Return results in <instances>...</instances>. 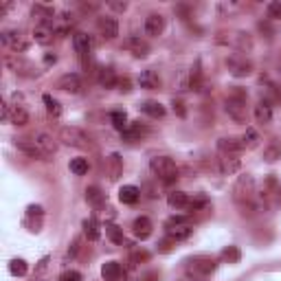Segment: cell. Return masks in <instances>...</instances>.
<instances>
[{
	"mask_svg": "<svg viewBox=\"0 0 281 281\" xmlns=\"http://www.w3.org/2000/svg\"><path fill=\"white\" fill-rule=\"evenodd\" d=\"M108 7L114 9V11H125V9H128V2H108Z\"/></svg>",
	"mask_w": 281,
	"mask_h": 281,
	"instance_id": "obj_46",
	"label": "cell"
},
{
	"mask_svg": "<svg viewBox=\"0 0 281 281\" xmlns=\"http://www.w3.org/2000/svg\"><path fill=\"white\" fill-rule=\"evenodd\" d=\"M194 270L196 273H202V275H209L215 270V261L211 259V257H198V259H194Z\"/></svg>",
	"mask_w": 281,
	"mask_h": 281,
	"instance_id": "obj_31",
	"label": "cell"
},
{
	"mask_svg": "<svg viewBox=\"0 0 281 281\" xmlns=\"http://www.w3.org/2000/svg\"><path fill=\"white\" fill-rule=\"evenodd\" d=\"M163 31H165V18L161 16V13H149L147 18H145V33L147 35H161Z\"/></svg>",
	"mask_w": 281,
	"mask_h": 281,
	"instance_id": "obj_11",
	"label": "cell"
},
{
	"mask_svg": "<svg viewBox=\"0 0 281 281\" xmlns=\"http://www.w3.org/2000/svg\"><path fill=\"white\" fill-rule=\"evenodd\" d=\"M0 40H2V44L7 46V49H11L16 55L18 53H25V51L29 49V40H27V35L22 33L20 29H7V31H2Z\"/></svg>",
	"mask_w": 281,
	"mask_h": 281,
	"instance_id": "obj_5",
	"label": "cell"
},
{
	"mask_svg": "<svg viewBox=\"0 0 281 281\" xmlns=\"http://www.w3.org/2000/svg\"><path fill=\"white\" fill-rule=\"evenodd\" d=\"M264 158H266L268 163H275L277 158H281V147H279V145H275V143L268 145V147L264 149Z\"/></svg>",
	"mask_w": 281,
	"mask_h": 281,
	"instance_id": "obj_40",
	"label": "cell"
},
{
	"mask_svg": "<svg viewBox=\"0 0 281 281\" xmlns=\"http://www.w3.org/2000/svg\"><path fill=\"white\" fill-rule=\"evenodd\" d=\"M139 86L145 88V90H158L161 88V77L154 70H143L139 75Z\"/></svg>",
	"mask_w": 281,
	"mask_h": 281,
	"instance_id": "obj_17",
	"label": "cell"
},
{
	"mask_svg": "<svg viewBox=\"0 0 281 281\" xmlns=\"http://www.w3.org/2000/svg\"><path fill=\"white\" fill-rule=\"evenodd\" d=\"M202 207H207V198H204V196H196V198L189 200V204H187V209H191V211H198Z\"/></svg>",
	"mask_w": 281,
	"mask_h": 281,
	"instance_id": "obj_41",
	"label": "cell"
},
{
	"mask_svg": "<svg viewBox=\"0 0 281 281\" xmlns=\"http://www.w3.org/2000/svg\"><path fill=\"white\" fill-rule=\"evenodd\" d=\"M139 108L145 112V114L152 116V119H163V116H165V112H167L165 106H161L158 101H143Z\"/></svg>",
	"mask_w": 281,
	"mask_h": 281,
	"instance_id": "obj_25",
	"label": "cell"
},
{
	"mask_svg": "<svg viewBox=\"0 0 281 281\" xmlns=\"http://www.w3.org/2000/svg\"><path fill=\"white\" fill-rule=\"evenodd\" d=\"M224 110L228 112V116H231L235 123H244L246 121V95L240 90H233V95L226 99V104H224Z\"/></svg>",
	"mask_w": 281,
	"mask_h": 281,
	"instance_id": "obj_4",
	"label": "cell"
},
{
	"mask_svg": "<svg viewBox=\"0 0 281 281\" xmlns=\"http://www.w3.org/2000/svg\"><path fill=\"white\" fill-rule=\"evenodd\" d=\"M147 259H149L147 251H134L132 253V261H134V264H140V261H147Z\"/></svg>",
	"mask_w": 281,
	"mask_h": 281,
	"instance_id": "obj_43",
	"label": "cell"
},
{
	"mask_svg": "<svg viewBox=\"0 0 281 281\" xmlns=\"http://www.w3.org/2000/svg\"><path fill=\"white\" fill-rule=\"evenodd\" d=\"M57 88L64 92H73V95H77L79 88H82V82H79V77L75 73H66L62 75V77L57 79Z\"/></svg>",
	"mask_w": 281,
	"mask_h": 281,
	"instance_id": "obj_14",
	"label": "cell"
},
{
	"mask_svg": "<svg viewBox=\"0 0 281 281\" xmlns=\"http://www.w3.org/2000/svg\"><path fill=\"white\" fill-rule=\"evenodd\" d=\"M259 134H257V130L255 128H246V132H244V137H242V145H244L246 149H255L257 145H259Z\"/></svg>",
	"mask_w": 281,
	"mask_h": 281,
	"instance_id": "obj_33",
	"label": "cell"
},
{
	"mask_svg": "<svg viewBox=\"0 0 281 281\" xmlns=\"http://www.w3.org/2000/svg\"><path fill=\"white\" fill-rule=\"evenodd\" d=\"M16 145H18V149L25 152L29 158H35V161H46V156L42 154V149L33 143V139H18Z\"/></svg>",
	"mask_w": 281,
	"mask_h": 281,
	"instance_id": "obj_13",
	"label": "cell"
},
{
	"mask_svg": "<svg viewBox=\"0 0 281 281\" xmlns=\"http://www.w3.org/2000/svg\"><path fill=\"white\" fill-rule=\"evenodd\" d=\"M86 200L95 209H101L106 204V194L99 189V187H88V189H86Z\"/></svg>",
	"mask_w": 281,
	"mask_h": 281,
	"instance_id": "obj_26",
	"label": "cell"
},
{
	"mask_svg": "<svg viewBox=\"0 0 281 281\" xmlns=\"http://www.w3.org/2000/svg\"><path fill=\"white\" fill-rule=\"evenodd\" d=\"M68 167H70V171H73L75 176H84V174H88V169H90V165H88L86 158H73Z\"/></svg>",
	"mask_w": 281,
	"mask_h": 281,
	"instance_id": "obj_36",
	"label": "cell"
},
{
	"mask_svg": "<svg viewBox=\"0 0 281 281\" xmlns=\"http://www.w3.org/2000/svg\"><path fill=\"white\" fill-rule=\"evenodd\" d=\"M167 202H169V207H174V209H187L189 196H187L185 191H171V194L167 196Z\"/></svg>",
	"mask_w": 281,
	"mask_h": 281,
	"instance_id": "obj_30",
	"label": "cell"
},
{
	"mask_svg": "<svg viewBox=\"0 0 281 281\" xmlns=\"http://www.w3.org/2000/svg\"><path fill=\"white\" fill-rule=\"evenodd\" d=\"M240 248L237 246H226L222 251V259L224 261H228V264H237V261H240Z\"/></svg>",
	"mask_w": 281,
	"mask_h": 281,
	"instance_id": "obj_38",
	"label": "cell"
},
{
	"mask_svg": "<svg viewBox=\"0 0 281 281\" xmlns=\"http://www.w3.org/2000/svg\"><path fill=\"white\" fill-rule=\"evenodd\" d=\"M59 139H62L66 145H70V147L95 149V143L90 140V137H88L84 130H79V128H70V125H66V128L59 130Z\"/></svg>",
	"mask_w": 281,
	"mask_h": 281,
	"instance_id": "obj_3",
	"label": "cell"
},
{
	"mask_svg": "<svg viewBox=\"0 0 281 281\" xmlns=\"http://www.w3.org/2000/svg\"><path fill=\"white\" fill-rule=\"evenodd\" d=\"M9 121H11L13 125H27V123H29V112H27L22 106H11Z\"/></svg>",
	"mask_w": 281,
	"mask_h": 281,
	"instance_id": "obj_27",
	"label": "cell"
},
{
	"mask_svg": "<svg viewBox=\"0 0 281 281\" xmlns=\"http://www.w3.org/2000/svg\"><path fill=\"white\" fill-rule=\"evenodd\" d=\"M152 222H149V218H145V215H140V218L134 220V224H132V231H134V235L139 237V240H147L149 235H152Z\"/></svg>",
	"mask_w": 281,
	"mask_h": 281,
	"instance_id": "obj_18",
	"label": "cell"
},
{
	"mask_svg": "<svg viewBox=\"0 0 281 281\" xmlns=\"http://www.w3.org/2000/svg\"><path fill=\"white\" fill-rule=\"evenodd\" d=\"M97 79H99V84L104 88H114L119 86V79H116L114 70L112 68H99V75H97Z\"/></svg>",
	"mask_w": 281,
	"mask_h": 281,
	"instance_id": "obj_28",
	"label": "cell"
},
{
	"mask_svg": "<svg viewBox=\"0 0 281 281\" xmlns=\"http://www.w3.org/2000/svg\"><path fill=\"white\" fill-rule=\"evenodd\" d=\"M108 163H110V178L112 180H116L121 174V158H119V154H112L110 158H108Z\"/></svg>",
	"mask_w": 281,
	"mask_h": 281,
	"instance_id": "obj_39",
	"label": "cell"
},
{
	"mask_svg": "<svg viewBox=\"0 0 281 281\" xmlns=\"http://www.w3.org/2000/svg\"><path fill=\"white\" fill-rule=\"evenodd\" d=\"M218 149L222 154H228V156H240L244 145H242V140H237L233 137H224V139L218 140Z\"/></svg>",
	"mask_w": 281,
	"mask_h": 281,
	"instance_id": "obj_12",
	"label": "cell"
},
{
	"mask_svg": "<svg viewBox=\"0 0 281 281\" xmlns=\"http://www.w3.org/2000/svg\"><path fill=\"white\" fill-rule=\"evenodd\" d=\"M101 277L106 281H119L123 277V268H121L119 261H106V264L101 266Z\"/></svg>",
	"mask_w": 281,
	"mask_h": 281,
	"instance_id": "obj_19",
	"label": "cell"
},
{
	"mask_svg": "<svg viewBox=\"0 0 281 281\" xmlns=\"http://www.w3.org/2000/svg\"><path fill=\"white\" fill-rule=\"evenodd\" d=\"M55 35H57L55 33V27L49 25V22H37L35 29H33V40L42 46H49Z\"/></svg>",
	"mask_w": 281,
	"mask_h": 281,
	"instance_id": "obj_7",
	"label": "cell"
},
{
	"mask_svg": "<svg viewBox=\"0 0 281 281\" xmlns=\"http://www.w3.org/2000/svg\"><path fill=\"white\" fill-rule=\"evenodd\" d=\"M228 66H231L233 75H237V77H244V75L251 73V62H246L244 57H242V59L231 57V59H228Z\"/></svg>",
	"mask_w": 281,
	"mask_h": 281,
	"instance_id": "obj_29",
	"label": "cell"
},
{
	"mask_svg": "<svg viewBox=\"0 0 281 281\" xmlns=\"http://www.w3.org/2000/svg\"><path fill=\"white\" fill-rule=\"evenodd\" d=\"M268 16L270 18H281V2H270L268 4Z\"/></svg>",
	"mask_w": 281,
	"mask_h": 281,
	"instance_id": "obj_44",
	"label": "cell"
},
{
	"mask_svg": "<svg viewBox=\"0 0 281 281\" xmlns=\"http://www.w3.org/2000/svg\"><path fill=\"white\" fill-rule=\"evenodd\" d=\"M44 62H46V64H55V62H57V57L49 53V55H46V57H44Z\"/></svg>",
	"mask_w": 281,
	"mask_h": 281,
	"instance_id": "obj_50",
	"label": "cell"
},
{
	"mask_svg": "<svg viewBox=\"0 0 281 281\" xmlns=\"http://www.w3.org/2000/svg\"><path fill=\"white\" fill-rule=\"evenodd\" d=\"M73 46H75V51H77L82 57H86V55L90 53V49H92V37L88 35V33L77 31V33L73 35Z\"/></svg>",
	"mask_w": 281,
	"mask_h": 281,
	"instance_id": "obj_15",
	"label": "cell"
},
{
	"mask_svg": "<svg viewBox=\"0 0 281 281\" xmlns=\"http://www.w3.org/2000/svg\"><path fill=\"white\" fill-rule=\"evenodd\" d=\"M27 270H29V266H27L25 259H11V264H9V273L13 277H25Z\"/></svg>",
	"mask_w": 281,
	"mask_h": 281,
	"instance_id": "obj_37",
	"label": "cell"
},
{
	"mask_svg": "<svg viewBox=\"0 0 281 281\" xmlns=\"http://www.w3.org/2000/svg\"><path fill=\"white\" fill-rule=\"evenodd\" d=\"M97 29H99V33L104 35L106 40H114V37L119 35V25H116V20L110 16H101L99 20H97Z\"/></svg>",
	"mask_w": 281,
	"mask_h": 281,
	"instance_id": "obj_9",
	"label": "cell"
},
{
	"mask_svg": "<svg viewBox=\"0 0 281 281\" xmlns=\"http://www.w3.org/2000/svg\"><path fill=\"white\" fill-rule=\"evenodd\" d=\"M4 64H7L9 68L13 70V73H20V75H27V77H33L35 75V70L33 66H31L27 59H22V57H18L16 53L13 55H4Z\"/></svg>",
	"mask_w": 281,
	"mask_h": 281,
	"instance_id": "obj_6",
	"label": "cell"
},
{
	"mask_svg": "<svg viewBox=\"0 0 281 281\" xmlns=\"http://www.w3.org/2000/svg\"><path fill=\"white\" fill-rule=\"evenodd\" d=\"M77 251H79V240H75L73 242V248H68V255L75 257V255H77Z\"/></svg>",
	"mask_w": 281,
	"mask_h": 281,
	"instance_id": "obj_48",
	"label": "cell"
},
{
	"mask_svg": "<svg viewBox=\"0 0 281 281\" xmlns=\"http://www.w3.org/2000/svg\"><path fill=\"white\" fill-rule=\"evenodd\" d=\"M171 106H174V112H176V114H178V116H182V119H185V116H187L185 104H182V101H176V99H174V104H171Z\"/></svg>",
	"mask_w": 281,
	"mask_h": 281,
	"instance_id": "obj_45",
	"label": "cell"
},
{
	"mask_svg": "<svg viewBox=\"0 0 281 281\" xmlns=\"http://www.w3.org/2000/svg\"><path fill=\"white\" fill-rule=\"evenodd\" d=\"M42 101H44V106H46V110H49L51 116H59V114H62V106H59V101L55 99L53 95H44V97H42Z\"/></svg>",
	"mask_w": 281,
	"mask_h": 281,
	"instance_id": "obj_35",
	"label": "cell"
},
{
	"mask_svg": "<svg viewBox=\"0 0 281 281\" xmlns=\"http://www.w3.org/2000/svg\"><path fill=\"white\" fill-rule=\"evenodd\" d=\"M104 228H106V235L110 237V242H114V244H123V240H125V237H123V228H119L116 224H112V222H108Z\"/></svg>",
	"mask_w": 281,
	"mask_h": 281,
	"instance_id": "obj_34",
	"label": "cell"
},
{
	"mask_svg": "<svg viewBox=\"0 0 281 281\" xmlns=\"http://www.w3.org/2000/svg\"><path fill=\"white\" fill-rule=\"evenodd\" d=\"M42 281H49V279H42Z\"/></svg>",
	"mask_w": 281,
	"mask_h": 281,
	"instance_id": "obj_51",
	"label": "cell"
},
{
	"mask_svg": "<svg viewBox=\"0 0 281 281\" xmlns=\"http://www.w3.org/2000/svg\"><path fill=\"white\" fill-rule=\"evenodd\" d=\"M123 49H128L130 53L134 55V57H147L149 53V44L145 40H140V37H128V40L123 42Z\"/></svg>",
	"mask_w": 281,
	"mask_h": 281,
	"instance_id": "obj_10",
	"label": "cell"
},
{
	"mask_svg": "<svg viewBox=\"0 0 281 281\" xmlns=\"http://www.w3.org/2000/svg\"><path fill=\"white\" fill-rule=\"evenodd\" d=\"M139 198H140V189H139V187L125 185V187H121V189H119V200L123 204H137Z\"/></svg>",
	"mask_w": 281,
	"mask_h": 281,
	"instance_id": "obj_22",
	"label": "cell"
},
{
	"mask_svg": "<svg viewBox=\"0 0 281 281\" xmlns=\"http://www.w3.org/2000/svg\"><path fill=\"white\" fill-rule=\"evenodd\" d=\"M119 86L123 92H128L130 90V79H119Z\"/></svg>",
	"mask_w": 281,
	"mask_h": 281,
	"instance_id": "obj_49",
	"label": "cell"
},
{
	"mask_svg": "<svg viewBox=\"0 0 281 281\" xmlns=\"http://www.w3.org/2000/svg\"><path fill=\"white\" fill-rule=\"evenodd\" d=\"M31 139H33V143L42 149V154H44V156H53V154L57 152V143L53 140V137H51V134H46V132H35Z\"/></svg>",
	"mask_w": 281,
	"mask_h": 281,
	"instance_id": "obj_8",
	"label": "cell"
},
{
	"mask_svg": "<svg viewBox=\"0 0 281 281\" xmlns=\"http://www.w3.org/2000/svg\"><path fill=\"white\" fill-rule=\"evenodd\" d=\"M29 215H42V207H40V204H31V207H29Z\"/></svg>",
	"mask_w": 281,
	"mask_h": 281,
	"instance_id": "obj_47",
	"label": "cell"
},
{
	"mask_svg": "<svg viewBox=\"0 0 281 281\" xmlns=\"http://www.w3.org/2000/svg\"><path fill=\"white\" fill-rule=\"evenodd\" d=\"M59 281H82V275L77 270H66V273H62Z\"/></svg>",
	"mask_w": 281,
	"mask_h": 281,
	"instance_id": "obj_42",
	"label": "cell"
},
{
	"mask_svg": "<svg viewBox=\"0 0 281 281\" xmlns=\"http://www.w3.org/2000/svg\"><path fill=\"white\" fill-rule=\"evenodd\" d=\"M218 161H220V171H222L224 176L235 174V171L240 169V165H242L240 158H237V156H228V154H222Z\"/></svg>",
	"mask_w": 281,
	"mask_h": 281,
	"instance_id": "obj_20",
	"label": "cell"
},
{
	"mask_svg": "<svg viewBox=\"0 0 281 281\" xmlns=\"http://www.w3.org/2000/svg\"><path fill=\"white\" fill-rule=\"evenodd\" d=\"M149 169L156 178H161L163 182H174L178 178V167L171 158L167 156H154L149 161Z\"/></svg>",
	"mask_w": 281,
	"mask_h": 281,
	"instance_id": "obj_2",
	"label": "cell"
},
{
	"mask_svg": "<svg viewBox=\"0 0 281 281\" xmlns=\"http://www.w3.org/2000/svg\"><path fill=\"white\" fill-rule=\"evenodd\" d=\"M255 180H253V176H240L235 182V187H233V198H235V202L240 204L242 209H253V200H255Z\"/></svg>",
	"mask_w": 281,
	"mask_h": 281,
	"instance_id": "obj_1",
	"label": "cell"
},
{
	"mask_svg": "<svg viewBox=\"0 0 281 281\" xmlns=\"http://www.w3.org/2000/svg\"><path fill=\"white\" fill-rule=\"evenodd\" d=\"M255 121L259 125H268L273 121V108H270L268 101H259L255 106Z\"/></svg>",
	"mask_w": 281,
	"mask_h": 281,
	"instance_id": "obj_21",
	"label": "cell"
},
{
	"mask_svg": "<svg viewBox=\"0 0 281 281\" xmlns=\"http://www.w3.org/2000/svg\"><path fill=\"white\" fill-rule=\"evenodd\" d=\"M191 233H194V228H191L187 222H182V224H167V235H169L174 242L187 240Z\"/></svg>",
	"mask_w": 281,
	"mask_h": 281,
	"instance_id": "obj_16",
	"label": "cell"
},
{
	"mask_svg": "<svg viewBox=\"0 0 281 281\" xmlns=\"http://www.w3.org/2000/svg\"><path fill=\"white\" fill-rule=\"evenodd\" d=\"M147 134V128L140 123H130L128 130L125 132H121V137H123V140H128V143H134V140H140V137H145Z\"/></svg>",
	"mask_w": 281,
	"mask_h": 281,
	"instance_id": "obj_24",
	"label": "cell"
},
{
	"mask_svg": "<svg viewBox=\"0 0 281 281\" xmlns=\"http://www.w3.org/2000/svg\"><path fill=\"white\" fill-rule=\"evenodd\" d=\"M110 121H112V125H114V130H119V132H125L128 130V114H125L123 110H114L110 114Z\"/></svg>",
	"mask_w": 281,
	"mask_h": 281,
	"instance_id": "obj_32",
	"label": "cell"
},
{
	"mask_svg": "<svg viewBox=\"0 0 281 281\" xmlns=\"http://www.w3.org/2000/svg\"><path fill=\"white\" fill-rule=\"evenodd\" d=\"M82 228H84V235H86L90 242H97L101 237V226H99V222H97L95 218H86V220H84Z\"/></svg>",
	"mask_w": 281,
	"mask_h": 281,
	"instance_id": "obj_23",
	"label": "cell"
}]
</instances>
